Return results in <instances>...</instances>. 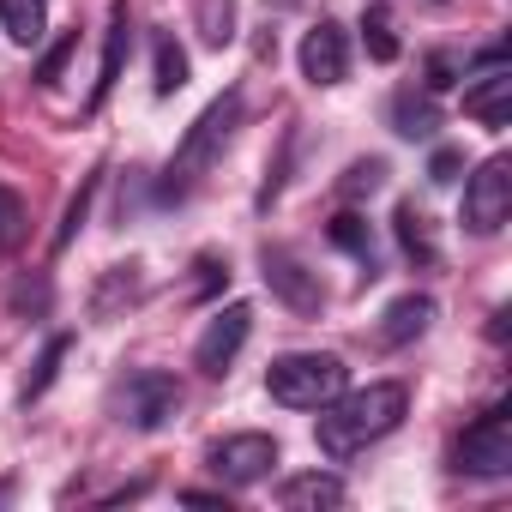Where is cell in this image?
Here are the masks:
<instances>
[{
    "label": "cell",
    "mask_w": 512,
    "mask_h": 512,
    "mask_svg": "<svg viewBox=\"0 0 512 512\" xmlns=\"http://www.w3.org/2000/svg\"><path fill=\"white\" fill-rule=\"evenodd\" d=\"M512 217V157L494 151L476 163V175L464 181V229L470 235H500Z\"/></svg>",
    "instance_id": "cell-5"
},
{
    "label": "cell",
    "mask_w": 512,
    "mask_h": 512,
    "mask_svg": "<svg viewBox=\"0 0 512 512\" xmlns=\"http://www.w3.org/2000/svg\"><path fill=\"white\" fill-rule=\"evenodd\" d=\"M278 500H284L290 512H320V506H344V482H338L332 470H302V476H290V482L278 488Z\"/></svg>",
    "instance_id": "cell-14"
},
{
    "label": "cell",
    "mask_w": 512,
    "mask_h": 512,
    "mask_svg": "<svg viewBox=\"0 0 512 512\" xmlns=\"http://www.w3.org/2000/svg\"><path fill=\"white\" fill-rule=\"evenodd\" d=\"M464 115L482 121V127H494V133L512 121V67H506V61L482 67V73L464 85Z\"/></svg>",
    "instance_id": "cell-11"
},
{
    "label": "cell",
    "mask_w": 512,
    "mask_h": 512,
    "mask_svg": "<svg viewBox=\"0 0 512 512\" xmlns=\"http://www.w3.org/2000/svg\"><path fill=\"white\" fill-rule=\"evenodd\" d=\"M452 73H458V67H452V55H434V61H428V91H446V85H452Z\"/></svg>",
    "instance_id": "cell-29"
},
{
    "label": "cell",
    "mask_w": 512,
    "mask_h": 512,
    "mask_svg": "<svg viewBox=\"0 0 512 512\" xmlns=\"http://www.w3.org/2000/svg\"><path fill=\"white\" fill-rule=\"evenodd\" d=\"M302 79L320 85V91H332V85L350 79V37H344L338 19H320V25L302 37Z\"/></svg>",
    "instance_id": "cell-10"
},
{
    "label": "cell",
    "mask_w": 512,
    "mask_h": 512,
    "mask_svg": "<svg viewBox=\"0 0 512 512\" xmlns=\"http://www.w3.org/2000/svg\"><path fill=\"white\" fill-rule=\"evenodd\" d=\"M205 464L217 470L223 488H253V482H266V476H272V464H278V440H272V434H223V440H211Z\"/></svg>",
    "instance_id": "cell-7"
},
{
    "label": "cell",
    "mask_w": 512,
    "mask_h": 512,
    "mask_svg": "<svg viewBox=\"0 0 512 512\" xmlns=\"http://www.w3.org/2000/svg\"><path fill=\"white\" fill-rule=\"evenodd\" d=\"M73 49H79V37H61V43L37 61V85H61V67L73 61Z\"/></svg>",
    "instance_id": "cell-26"
},
{
    "label": "cell",
    "mask_w": 512,
    "mask_h": 512,
    "mask_svg": "<svg viewBox=\"0 0 512 512\" xmlns=\"http://www.w3.org/2000/svg\"><path fill=\"white\" fill-rule=\"evenodd\" d=\"M13 308H19V314H25V308H37V314H43V308H49V284H37V290H31V284H19V290H13Z\"/></svg>",
    "instance_id": "cell-28"
},
{
    "label": "cell",
    "mask_w": 512,
    "mask_h": 512,
    "mask_svg": "<svg viewBox=\"0 0 512 512\" xmlns=\"http://www.w3.org/2000/svg\"><path fill=\"white\" fill-rule=\"evenodd\" d=\"M380 187H386V157H362V163H350L344 181H338L344 199H368V193H380Z\"/></svg>",
    "instance_id": "cell-22"
},
{
    "label": "cell",
    "mask_w": 512,
    "mask_h": 512,
    "mask_svg": "<svg viewBox=\"0 0 512 512\" xmlns=\"http://www.w3.org/2000/svg\"><path fill=\"white\" fill-rule=\"evenodd\" d=\"M428 326H434V296L410 290V296H398V302L380 314V344H386V350H404V344H416Z\"/></svg>",
    "instance_id": "cell-12"
},
{
    "label": "cell",
    "mask_w": 512,
    "mask_h": 512,
    "mask_svg": "<svg viewBox=\"0 0 512 512\" xmlns=\"http://www.w3.org/2000/svg\"><path fill=\"white\" fill-rule=\"evenodd\" d=\"M344 386H350V368H344V356H332V350H290V356H278V362L266 368V392H272L284 410H320V404H332Z\"/></svg>",
    "instance_id": "cell-3"
},
{
    "label": "cell",
    "mask_w": 512,
    "mask_h": 512,
    "mask_svg": "<svg viewBox=\"0 0 512 512\" xmlns=\"http://www.w3.org/2000/svg\"><path fill=\"white\" fill-rule=\"evenodd\" d=\"M458 169H464V151H452V145H440V151L428 157V181H434V187H452Z\"/></svg>",
    "instance_id": "cell-27"
},
{
    "label": "cell",
    "mask_w": 512,
    "mask_h": 512,
    "mask_svg": "<svg viewBox=\"0 0 512 512\" xmlns=\"http://www.w3.org/2000/svg\"><path fill=\"white\" fill-rule=\"evenodd\" d=\"M260 272H266V284H272V296H278L284 308H296V314H320V308H326L320 278L296 260L290 247H266V253H260Z\"/></svg>",
    "instance_id": "cell-9"
},
{
    "label": "cell",
    "mask_w": 512,
    "mask_h": 512,
    "mask_svg": "<svg viewBox=\"0 0 512 512\" xmlns=\"http://www.w3.org/2000/svg\"><path fill=\"white\" fill-rule=\"evenodd\" d=\"M193 25H199V43L205 49H229L235 43V0H199Z\"/></svg>",
    "instance_id": "cell-18"
},
{
    "label": "cell",
    "mask_w": 512,
    "mask_h": 512,
    "mask_svg": "<svg viewBox=\"0 0 512 512\" xmlns=\"http://www.w3.org/2000/svg\"><path fill=\"white\" fill-rule=\"evenodd\" d=\"M386 115H392V133H398V139H434V127H440L434 91H398Z\"/></svg>",
    "instance_id": "cell-15"
},
{
    "label": "cell",
    "mask_w": 512,
    "mask_h": 512,
    "mask_svg": "<svg viewBox=\"0 0 512 512\" xmlns=\"http://www.w3.org/2000/svg\"><path fill=\"white\" fill-rule=\"evenodd\" d=\"M404 410H410V386H404V380H368V386L338 392L332 404H320L314 440H320V452H326L332 464H344V458L380 446V440L404 422Z\"/></svg>",
    "instance_id": "cell-1"
},
{
    "label": "cell",
    "mask_w": 512,
    "mask_h": 512,
    "mask_svg": "<svg viewBox=\"0 0 512 512\" xmlns=\"http://www.w3.org/2000/svg\"><path fill=\"white\" fill-rule=\"evenodd\" d=\"M25 199L13 193V187H0V253H13L19 241H25Z\"/></svg>",
    "instance_id": "cell-24"
},
{
    "label": "cell",
    "mask_w": 512,
    "mask_h": 512,
    "mask_svg": "<svg viewBox=\"0 0 512 512\" xmlns=\"http://www.w3.org/2000/svg\"><path fill=\"white\" fill-rule=\"evenodd\" d=\"M392 229H398V247L410 253V260L434 266V229H428V217L416 211V199H404V205L392 211Z\"/></svg>",
    "instance_id": "cell-17"
},
{
    "label": "cell",
    "mask_w": 512,
    "mask_h": 512,
    "mask_svg": "<svg viewBox=\"0 0 512 512\" xmlns=\"http://www.w3.org/2000/svg\"><path fill=\"white\" fill-rule=\"evenodd\" d=\"M362 43L374 61H398V37H392V19L386 13H362Z\"/></svg>",
    "instance_id": "cell-25"
},
{
    "label": "cell",
    "mask_w": 512,
    "mask_h": 512,
    "mask_svg": "<svg viewBox=\"0 0 512 512\" xmlns=\"http://www.w3.org/2000/svg\"><path fill=\"white\" fill-rule=\"evenodd\" d=\"M109 410H115V422H127V428H139V434H157V428L181 410V380L163 374V368H133V374L115 386Z\"/></svg>",
    "instance_id": "cell-4"
},
{
    "label": "cell",
    "mask_w": 512,
    "mask_h": 512,
    "mask_svg": "<svg viewBox=\"0 0 512 512\" xmlns=\"http://www.w3.org/2000/svg\"><path fill=\"white\" fill-rule=\"evenodd\" d=\"M97 187H103V169H91V175L79 181V193L67 199V217H61V229H55V247H67V241L79 235V223H85V211H91V199H97Z\"/></svg>",
    "instance_id": "cell-23"
},
{
    "label": "cell",
    "mask_w": 512,
    "mask_h": 512,
    "mask_svg": "<svg viewBox=\"0 0 512 512\" xmlns=\"http://www.w3.org/2000/svg\"><path fill=\"white\" fill-rule=\"evenodd\" d=\"M235 127H241V91H223V97H211L205 109H199V121L181 133V145H175V157H169V169H163V187H157V199H187L211 169H217V157L229 151V139H235Z\"/></svg>",
    "instance_id": "cell-2"
},
{
    "label": "cell",
    "mask_w": 512,
    "mask_h": 512,
    "mask_svg": "<svg viewBox=\"0 0 512 512\" xmlns=\"http://www.w3.org/2000/svg\"><path fill=\"white\" fill-rule=\"evenodd\" d=\"M181 85H187V55H181V43L163 31V37H157V79H151V91H157V97H175Z\"/></svg>",
    "instance_id": "cell-21"
},
{
    "label": "cell",
    "mask_w": 512,
    "mask_h": 512,
    "mask_svg": "<svg viewBox=\"0 0 512 512\" xmlns=\"http://www.w3.org/2000/svg\"><path fill=\"white\" fill-rule=\"evenodd\" d=\"M247 332H253V308H247V302L217 308V314H211V326H205V332H199V344H193V368H199L205 380H223V374H229V362L241 356Z\"/></svg>",
    "instance_id": "cell-8"
},
{
    "label": "cell",
    "mask_w": 512,
    "mask_h": 512,
    "mask_svg": "<svg viewBox=\"0 0 512 512\" xmlns=\"http://www.w3.org/2000/svg\"><path fill=\"white\" fill-rule=\"evenodd\" d=\"M127 49H133V25H127V7L115 0V13H109V43H103V67H97V79H91V115L109 103V91H115V79H121V61H127Z\"/></svg>",
    "instance_id": "cell-13"
},
{
    "label": "cell",
    "mask_w": 512,
    "mask_h": 512,
    "mask_svg": "<svg viewBox=\"0 0 512 512\" xmlns=\"http://www.w3.org/2000/svg\"><path fill=\"white\" fill-rule=\"evenodd\" d=\"M452 464H458L464 476H488V482H494V476H512V410H506V404L482 410V416L464 428Z\"/></svg>",
    "instance_id": "cell-6"
},
{
    "label": "cell",
    "mask_w": 512,
    "mask_h": 512,
    "mask_svg": "<svg viewBox=\"0 0 512 512\" xmlns=\"http://www.w3.org/2000/svg\"><path fill=\"white\" fill-rule=\"evenodd\" d=\"M0 31L19 49H37L49 31V0H0Z\"/></svg>",
    "instance_id": "cell-16"
},
{
    "label": "cell",
    "mask_w": 512,
    "mask_h": 512,
    "mask_svg": "<svg viewBox=\"0 0 512 512\" xmlns=\"http://www.w3.org/2000/svg\"><path fill=\"white\" fill-rule=\"evenodd\" d=\"M67 350H73V338H67V332H55V338L43 344V356H37V368L25 374V392H19L25 404H37V398H43V392L55 386V374H61V362H67Z\"/></svg>",
    "instance_id": "cell-19"
},
{
    "label": "cell",
    "mask_w": 512,
    "mask_h": 512,
    "mask_svg": "<svg viewBox=\"0 0 512 512\" xmlns=\"http://www.w3.org/2000/svg\"><path fill=\"white\" fill-rule=\"evenodd\" d=\"M344 253H356V260L368 266V278H380L374 272V229H368V217H356V211H344V217H332V229H326Z\"/></svg>",
    "instance_id": "cell-20"
}]
</instances>
